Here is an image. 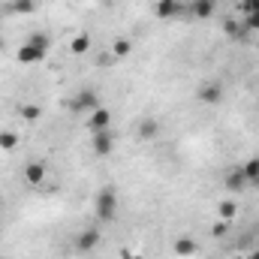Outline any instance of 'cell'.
I'll use <instances>...</instances> for the list:
<instances>
[{"instance_id": "obj_1", "label": "cell", "mask_w": 259, "mask_h": 259, "mask_svg": "<svg viewBox=\"0 0 259 259\" xmlns=\"http://www.w3.org/2000/svg\"><path fill=\"white\" fill-rule=\"evenodd\" d=\"M94 211H97V220H103V223H112L115 220V214H118V196H115L112 187H106V190L97 193Z\"/></svg>"}, {"instance_id": "obj_2", "label": "cell", "mask_w": 259, "mask_h": 259, "mask_svg": "<svg viewBox=\"0 0 259 259\" xmlns=\"http://www.w3.org/2000/svg\"><path fill=\"white\" fill-rule=\"evenodd\" d=\"M72 112H78V115H91V112H97L100 106H103V100H100V94L94 91V88H81L75 97H72Z\"/></svg>"}, {"instance_id": "obj_3", "label": "cell", "mask_w": 259, "mask_h": 259, "mask_svg": "<svg viewBox=\"0 0 259 259\" xmlns=\"http://www.w3.org/2000/svg\"><path fill=\"white\" fill-rule=\"evenodd\" d=\"M196 97L202 100V106H220L223 97H226V88H223L217 78H208V81L199 84V94H196Z\"/></svg>"}, {"instance_id": "obj_4", "label": "cell", "mask_w": 259, "mask_h": 259, "mask_svg": "<svg viewBox=\"0 0 259 259\" xmlns=\"http://www.w3.org/2000/svg\"><path fill=\"white\" fill-rule=\"evenodd\" d=\"M109 127H112V112H109L106 106H100L97 112L88 115V130H91V136H94V133H106Z\"/></svg>"}, {"instance_id": "obj_5", "label": "cell", "mask_w": 259, "mask_h": 259, "mask_svg": "<svg viewBox=\"0 0 259 259\" xmlns=\"http://www.w3.org/2000/svg\"><path fill=\"white\" fill-rule=\"evenodd\" d=\"M46 49H39V46H33V42H24L18 52H15V61L18 64H39V61H46Z\"/></svg>"}, {"instance_id": "obj_6", "label": "cell", "mask_w": 259, "mask_h": 259, "mask_svg": "<svg viewBox=\"0 0 259 259\" xmlns=\"http://www.w3.org/2000/svg\"><path fill=\"white\" fill-rule=\"evenodd\" d=\"M91 148H94V154H97V157H109V154L115 151L112 130H106V133H94V139H91Z\"/></svg>"}, {"instance_id": "obj_7", "label": "cell", "mask_w": 259, "mask_h": 259, "mask_svg": "<svg viewBox=\"0 0 259 259\" xmlns=\"http://www.w3.org/2000/svg\"><path fill=\"white\" fill-rule=\"evenodd\" d=\"M97 244H100V229H97V226L81 229V235L75 238V247H78L81 253H94V250H97Z\"/></svg>"}, {"instance_id": "obj_8", "label": "cell", "mask_w": 259, "mask_h": 259, "mask_svg": "<svg viewBox=\"0 0 259 259\" xmlns=\"http://www.w3.org/2000/svg\"><path fill=\"white\" fill-rule=\"evenodd\" d=\"M24 181L27 184H42L46 181V163H39V160L36 163H27L24 166Z\"/></svg>"}, {"instance_id": "obj_9", "label": "cell", "mask_w": 259, "mask_h": 259, "mask_svg": "<svg viewBox=\"0 0 259 259\" xmlns=\"http://www.w3.org/2000/svg\"><path fill=\"white\" fill-rule=\"evenodd\" d=\"M223 184H226V190H229V193H241V190L247 187V178H244V172H241V169H235V172H229V175L223 178Z\"/></svg>"}, {"instance_id": "obj_10", "label": "cell", "mask_w": 259, "mask_h": 259, "mask_svg": "<svg viewBox=\"0 0 259 259\" xmlns=\"http://www.w3.org/2000/svg\"><path fill=\"white\" fill-rule=\"evenodd\" d=\"M88 49H91V33H75L72 42H69V52L72 55H88Z\"/></svg>"}, {"instance_id": "obj_11", "label": "cell", "mask_w": 259, "mask_h": 259, "mask_svg": "<svg viewBox=\"0 0 259 259\" xmlns=\"http://www.w3.org/2000/svg\"><path fill=\"white\" fill-rule=\"evenodd\" d=\"M217 214H220V220L232 223V220H235V214H238V205H235L232 199H223V202L217 205Z\"/></svg>"}, {"instance_id": "obj_12", "label": "cell", "mask_w": 259, "mask_h": 259, "mask_svg": "<svg viewBox=\"0 0 259 259\" xmlns=\"http://www.w3.org/2000/svg\"><path fill=\"white\" fill-rule=\"evenodd\" d=\"M193 15L196 18H211L214 15V0H193Z\"/></svg>"}, {"instance_id": "obj_13", "label": "cell", "mask_w": 259, "mask_h": 259, "mask_svg": "<svg viewBox=\"0 0 259 259\" xmlns=\"http://www.w3.org/2000/svg\"><path fill=\"white\" fill-rule=\"evenodd\" d=\"M241 172H244V178H247V184H259V160H247L244 166H241Z\"/></svg>"}, {"instance_id": "obj_14", "label": "cell", "mask_w": 259, "mask_h": 259, "mask_svg": "<svg viewBox=\"0 0 259 259\" xmlns=\"http://www.w3.org/2000/svg\"><path fill=\"white\" fill-rule=\"evenodd\" d=\"M175 253H178V256H193L196 241L193 238H175Z\"/></svg>"}, {"instance_id": "obj_15", "label": "cell", "mask_w": 259, "mask_h": 259, "mask_svg": "<svg viewBox=\"0 0 259 259\" xmlns=\"http://www.w3.org/2000/svg\"><path fill=\"white\" fill-rule=\"evenodd\" d=\"M33 9H36L33 0H12L9 3V12H15V15H30Z\"/></svg>"}, {"instance_id": "obj_16", "label": "cell", "mask_w": 259, "mask_h": 259, "mask_svg": "<svg viewBox=\"0 0 259 259\" xmlns=\"http://www.w3.org/2000/svg\"><path fill=\"white\" fill-rule=\"evenodd\" d=\"M157 133H160V124H157L154 118H145V121H142V127H139V136H142V139H154Z\"/></svg>"}, {"instance_id": "obj_17", "label": "cell", "mask_w": 259, "mask_h": 259, "mask_svg": "<svg viewBox=\"0 0 259 259\" xmlns=\"http://www.w3.org/2000/svg\"><path fill=\"white\" fill-rule=\"evenodd\" d=\"M18 145V136L12 130H0V151H12Z\"/></svg>"}, {"instance_id": "obj_18", "label": "cell", "mask_w": 259, "mask_h": 259, "mask_svg": "<svg viewBox=\"0 0 259 259\" xmlns=\"http://www.w3.org/2000/svg\"><path fill=\"white\" fill-rule=\"evenodd\" d=\"M154 9H157V15H160V18H169V15L178 9V3H175V0H160Z\"/></svg>"}, {"instance_id": "obj_19", "label": "cell", "mask_w": 259, "mask_h": 259, "mask_svg": "<svg viewBox=\"0 0 259 259\" xmlns=\"http://www.w3.org/2000/svg\"><path fill=\"white\" fill-rule=\"evenodd\" d=\"M130 49H133V46H130V39H118V42H115V49H112V58H115V61H118V58H127Z\"/></svg>"}, {"instance_id": "obj_20", "label": "cell", "mask_w": 259, "mask_h": 259, "mask_svg": "<svg viewBox=\"0 0 259 259\" xmlns=\"http://www.w3.org/2000/svg\"><path fill=\"white\" fill-rule=\"evenodd\" d=\"M18 112H21V118H24V121H39V115H42V109H39V106H21Z\"/></svg>"}, {"instance_id": "obj_21", "label": "cell", "mask_w": 259, "mask_h": 259, "mask_svg": "<svg viewBox=\"0 0 259 259\" xmlns=\"http://www.w3.org/2000/svg\"><path fill=\"white\" fill-rule=\"evenodd\" d=\"M223 27H226V33H229V36H232V39H241V36H244V33H247V30H244V27H241V24H238V21H226V24H223Z\"/></svg>"}, {"instance_id": "obj_22", "label": "cell", "mask_w": 259, "mask_h": 259, "mask_svg": "<svg viewBox=\"0 0 259 259\" xmlns=\"http://www.w3.org/2000/svg\"><path fill=\"white\" fill-rule=\"evenodd\" d=\"M27 42H33V46H39V49H46V52H49V46H52V39H49V36H46L42 30H39V33H33V36H30Z\"/></svg>"}, {"instance_id": "obj_23", "label": "cell", "mask_w": 259, "mask_h": 259, "mask_svg": "<svg viewBox=\"0 0 259 259\" xmlns=\"http://www.w3.org/2000/svg\"><path fill=\"white\" fill-rule=\"evenodd\" d=\"M244 30H259V12L244 15Z\"/></svg>"}, {"instance_id": "obj_24", "label": "cell", "mask_w": 259, "mask_h": 259, "mask_svg": "<svg viewBox=\"0 0 259 259\" xmlns=\"http://www.w3.org/2000/svg\"><path fill=\"white\" fill-rule=\"evenodd\" d=\"M226 229H229V223H226V220H217L211 232H214V238H223V235H226Z\"/></svg>"}, {"instance_id": "obj_25", "label": "cell", "mask_w": 259, "mask_h": 259, "mask_svg": "<svg viewBox=\"0 0 259 259\" xmlns=\"http://www.w3.org/2000/svg\"><path fill=\"white\" fill-rule=\"evenodd\" d=\"M247 259H259V250H250V253H247Z\"/></svg>"}, {"instance_id": "obj_26", "label": "cell", "mask_w": 259, "mask_h": 259, "mask_svg": "<svg viewBox=\"0 0 259 259\" xmlns=\"http://www.w3.org/2000/svg\"><path fill=\"white\" fill-rule=\"evenodd\" d=\"M130 259H142V256H136V253H133V256H130Z\"/></svg>"}]
</instances>
